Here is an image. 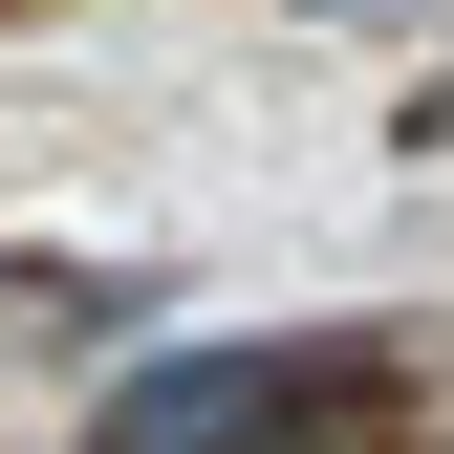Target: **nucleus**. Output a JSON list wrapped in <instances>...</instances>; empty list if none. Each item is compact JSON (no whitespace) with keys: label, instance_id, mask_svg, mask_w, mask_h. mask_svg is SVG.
<instances>
[{"label":"nucleus","instance_id":"1","mask_svg":"<svg viewBox=\"0 0 454 454\" xmlns=\"http://www.w3.org/2000/svg\"><path fill=\"white\" fill-rule=\"evenodd\" d=\"M389 347H347V325H281V347H174L108 389V454H303L325 411H368Z\"/></svg>","mask_w":454,"mask_h":454},{"label":"nucleus","instance_id":"2","mask_svg":"<svg viewBox=\"0 0 454 454\" xmlns=\"http://www.w3.org/2000/svg\"><path fill=\"white\" fill-rule=\"evenodd\" d=\"M325 22H389V0H325Z\"/></svg>","mask_w":454,"mask_h":454}]
</instances>
